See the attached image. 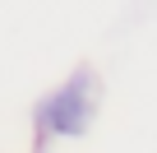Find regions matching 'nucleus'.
I'll use <instances>...</instances> for the list:
<instances>
[{"mask_svg": "<svg viewBox=\"0 0 157 153\" xmlns=\"http://www.w3.org/2000/svg\"><path fill=\"white\" fill-rule=\"evenodd\" d=\"M88 111H93L88 74H74L60 93H51V98L37 107V125H46L51 135H83V130H88Z\"/></svg>", "mask_w": 157, "mask_h": 153, "instance_id": "f257e3e1", "label": "nucleus"}]
</instances>
